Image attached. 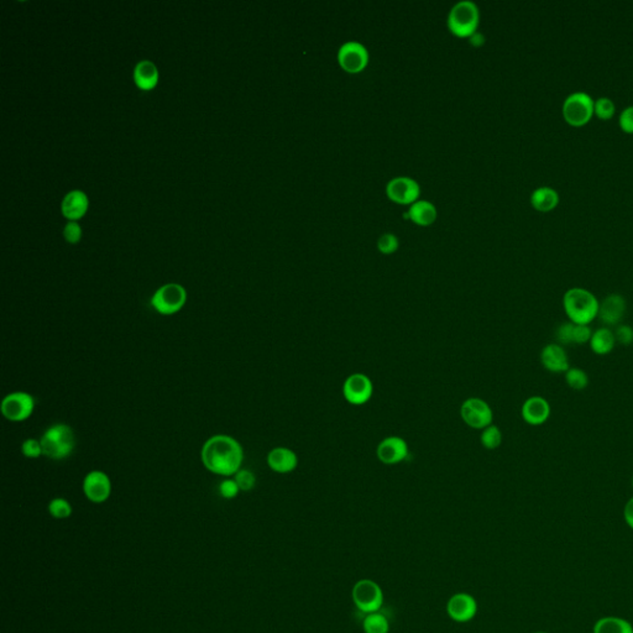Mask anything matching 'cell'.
Listing matches in <instances>:
<instances>
[{"mask_svg":"<svg viewBox=\"0 0 633 633\" xmlns=\"http://www.w3.org/2000/svg\"><path fill=\"white\" fill-rule=\"evenodd\" d=\"M243 459V448L232 437H212L202 448V461L206 469L222 477L235 475L242 468Z\"/></svg>","mask_w":633,"mask_h":633,"instance_id":"6da1fadb","label":"cell"},{"mask_svg":"<svg viewBox=\"0 0 633 633\" xmlns=\"http://www.w3.org/2000/svg\"><path fill=\"white\" fill-rule=\"evenodd\" d=\"M598 297L583 287H572L563 296V308L568 320L577 325H590L598 320Z\"/></svg>","mask_w":633,"mask_h":633,"instance_id":"7a4b0ae2","label":"cell"},{"mask_svg":"<svg viewBox=\"0 0 633 633\" xmlns=\"http://www.w3.org/2000/svg\"><path fill=\"white\" fill-rule=\"evenodd\" d=\"M42 456L54 460H61L68 456L76 446V436L71 427L58 423L51 426L41 437Z\"/></svg>","mask_w":633,"mask_h":633,"instance_id":"3957f363","label":"cell"},{"mask_svg":"<svg viewBox=\"0 0 633 633\" xmlns=\"http://www.w3.org/2000/svg\"><path fill=\"white\" fill-rule=\"evenodd\" d=\"M448 27L454 35L470 37L477 32L480 23V11L472 0H460L451 6L448 14Z\"/></svg>","mask_w":633,"mask_h":633,"instance_id":"277c9868","label":"cell"},{"mask_svg":"<svg viewBox=\"0 0 633 633\" xmlns=\"http://www.w3.org/2000/svg\"><path fill=\"white\" fill-rule=\"evenodd\" d=\"M562 113L569 125L584 127L593 118L594 99L585 92H574L563 103Z\"/></svg>","mask_w":633,"mask_h":633,"instance_id":"5b68a950","label":"cell"},{"mask_svg":"<svg viewBox=\"0 0 633 633\" xmlns=\"http://www.w3.org/2000/svg\"><path fill=\"white\" fill-rule=\"evenodd\" d=\"M187 301V292L178 284H165L157 289L151 299L152 308L163 315H173L183 308Z\"/></svg>","mask_w":633,"mask_h":633,"instance_id":"8992f818","label":"cell"},{"mask_svg":"<svg viewBox=\"0 0 633 633\" xmlns=\"http://www.w3.org/2000/svg\"><path fill=\"white\" fill-rule=\"evenodd\" d=\"M460 417L466 426L482 431L492 425L494 410L487 401L480 397H470L461 403Z\"/></svg>","mask_w":633,"mask_h":633,"instance_id":"52a82bcc","label":"cell"},{"mask_svg":"<svg viewBox=\"0 0 633 633\" xmlns=\"http://www.w3.org/2000/svg\"><path fill=\"white\" fill-rule=\"evenodd\" d=\"M341 392L350 405L364 406L372 399L374 384L369 376L354 372L345 379Z\"/></svg>","mask_w":633,"mask_h":633,"instance_id":"ba28073f","label":"cell"},{"mask_svg":"<svg viewBox=\"0 0 633 633\" xmlns=\"http://www.w3.org/2000/svg\"><path fill=\"white\" fill-rule=\"evenodd\" d=\"M369 51L359 41H345L338 51V62L344 71L358 73L369 63Z\"/></svg>","mask_w":633,"mask_h":633,"instance_id":"9c48e42d","label":"cell"},{"mask_svg":"<svg viewBox=\"0 0 633 633\" xmlns=\"http://www.w3.org/2000/svg\"><path fill=\"white\" fill-rule=\"evenodd\" d=\"M35 410V399L27 392H13L1 402V413L11 422L27 420Z\"/></svg>","mask_w":633,"mask_h":633,"instance_id":"30bf717a","label":"cell"},{"mask_svg":"<svg viewBox=\"0 0 633 633\" xmlns=\"http://www.w3.org/2000/svg\"><path fill=\"white\" fill-rule=\"evenodd\" d=\"M627 313V302L622 294H610L600 302L598 320L603 327L615 328L623 323Z\"/></svg>","mask_w":633,"mask_h":633,"instance_id":"8fae6325","label":"cell"},{"mask_svg":"<svg viewBox=\"0 0 633 633\" xmlns=\"http://www.w3.org/2000/svg\"><path fill=\"white\" fill-rule=\"evenodd\" d=\"M386 194L394 202L412 204L420 198V183L417 182L415 178L407 176L394 177L386 184Z\"/></svg>","mask_w":633,"mask_h":633,"instance_id":"7c38bea8","label":"cell"},{"mask_svg":"<svg viewBox=\"0 0 633 633\" xmlns=\"http://www.w3.org/2000/svg\"><path fill=\"white\" fill-rule=\"evenodd\" d=\"M410 454L408 443L399 436L386 437L376 448V456L385 465H397Z\"/></svg>","mask_w":633,"mask_h":633,"instance_id":"4fadbf2b","label":"cell"},{"mask_svg":"<svg viewBox=\"0 0 633 633\" xmlns=\"http://www.w3.org/2000/svg\"><path fill=\"white\" fill-rule=\"evenodd\" d=\"M353 600L360 611L375 613L382 603V591L377 584L371 580H361L353 589Z\"/></svg>","mask_w":633,"mask_h":633,"instance_id":"5bb4252c","label":"cell"},{"mask_svg":"<svg viewBox=\"0 0 633 633\" xmlns=\"http://www.w3.org/2000/svg\"><path fill=\"white\" fill-rule=\"evenodd\" d=\"M83 491L87 499L94 503L107 501L112 494V482L106 472L93 470L83 480Z\"/></svg>","mask_w":633,"mask_h":633,"instance_id":"9a60e30c","label":"cell"},{"mask_svg":"<svg viewBox=\"0 0 633 633\" xmlns=\"http://www.w3.org/2000/svg\"><path fill=\"white\" fill-rule=\"evenodd\" d=\"M539 360L543 368L552 374L564 375L570 369V361L565 346L557 341L544 345V348L541 350Z\"/></svg>","mask_w":633,"mask_h":633,"instance_id":"2e32d148","label":"cell"},{"mask_svg":"<svg viewBox=\"0 0 633 633\" xmlns=\"http://www.w3.org/2000/svg\"><path fill=\"white\" fill-rule=\"evenodd\" d=\"M551 413H552L551 403L543 396L528 397L521 407L522 420L529 426H542L549 420Z\"/></svg>","mask_w":633,"mask_h":633,"instance_id":"e0dca14e","label":"cell"},{"mask_svg":"<svg viewBox=\"0 0 633 633\" xmlns=\"http://www.w3.org/2000/svg\"><path fill=\"white\" fill-rule=\"evenodd\" d=\"M593 334L590 325H577L570 320L563 322L556 330L557 343L563 346L589 344Z\"/></svg>","mask_w":633,"mask_h":633,"instance_id":"ac0fdd59","label":"cell"},{"mask_svg":"<svg viewBox=\"0 0 633 633\" xmlns=\"http://www.w3.org/2000/svg\"><path fill=\"white\" fill-rule=\"evenodd\" d=\"M268 465L277 474H289L299 466V456L289 448L277 446L268 454Z\"/></svg>","mask_w":633,"mask_h":633,"instance_id":"d6986e66","label":"cell"},{"mask_svg":"<svg viewBox=\"0 0 633 633\" xmlns=\"http://www.w3.org/2000/svg\"><path fill=\"white\" fill-rule=\"evenodd\" d=\"M477 603L468 594H456L448 603V613L458 622H466L475 616Z\"/></svg>","mask_w":633,"mask_h":633,"instance_id":"ffe728a7","label":"cell"},{"mask_svg":"<svg viewBox=\"0 0 633 633\" xmlns=\"http://www.w3.org/2000/svg\"><path fill=\"white\" fill-rule=\"evenodd\" d=\"M616 345L618 343L613 334V330L608 327H600L598 330H593V334L589 341V346L594 354L600 356L611 354Z\"/></svg>","mask_w":633,"mask_h":633,"instance_id":"44dd1931","label":"cell"},{"mask_svg":"<svg viewBox=\"0 0 633 633\" xmlns=\"http://www.w3.org/2000/svg\"><path fill=\"white\" fill-rule=\"evenodd\" d=\"M437 208L433 203L426 199H418L415 203L410 204V207L407 211L406 217L410 218L412 222H415L418 225L427 227L434 223L437 219Z\"/></svg>","mask_w":633,"mask_h":633,"instance_id":"7402d4cb","label":"cell"},{"mask_svg":"<svg viewBox=\"0 0 633 633\" xmlns=\"http://www.w3.org/2000/svg\"><path fill=\"white\" fill-rule=\"evenodd\" d=\"M62 213L71 220L81 218L88 208V198L82 191H72L62 202Z\"/></svg>","mask_w":633,"mask_h":633,"instance_id":"603a6c76","label":"cell"},{"mask_svg":"<svg viewBox=\"0 0 633 633\" xmlns=\"http://www.w3.org/2000/svg\"><path fill=\"white\" fill-rule=\"evenodd\" d=\"M531 204L538 212L547 213L557 208L559 204V194L552 187L544 186L537 188L531 194Z\"/></svg>","mask_w":633,"mask_h":633,"instance_id":"cb8c5ba5","label":"cell"},{"mask_svg":"<svg viewBox=\"0 0 633 633\" xmlns=\"http://www.w3.org/2000/svg\"><path fill=\"white\" fill-rule=\"evenodd\" d=\"M134 80L137 86L142 91H150L155 88L158 82L156 66L151 61L139 62L134 71Z\"/></svg>","mask_w":633,"mask_h":633,"instance_id":"d4e9b609","label":"cell"},{"mask_svg":"<svg viewBox=\"0 0 633 633\" xmlns=\"http://www.w3.org/2000/svg\"><path fill=\"white\" fill-rule=\"evenodd\" d=\"M593 633H633V623L618 616H603L594 623Z\"/></svg>","mask_w":633,"mask_h":633,"instance_id":"484cf974","label":"cell"},{"mask_svg":"<svg viewBox=\"0 0 633 633\" xmlns=\"http://www.w3.org/2000/svg\"><path fill=\"white\" fill-rule=\"evenodd\" d=\"M564 379L567 385L574 391L585 390L590 382L588 372L577 366H570V369L564 374Z\"/></svg>","mask_w":633,"mask_h":633,"instance_id":"4316f807","label":"cell"},{"mask_svg":"<svg viewBox=\"0 0 633 633\" xmlns=\"http://www.w3.org/2000/svg\"><path fill=\"white\" fill-rule=\"evenodd\" d=\"M502 432L496 425H490L480 433V443L487 451H495L502 444Z\"/></svg>","mask_w":633,"mask_h":633,"instance_id":"83f0119b","label":"cell"},{"mask_svg":"<svg viewBox=\"0 0 633 633\" xmlns=\"http://www.w3.org/2000/svg\"><path fill=\"white\" fill-rule=\"evenodd\" d=\"M364 629L366 633H387L389 621L381 613H370L365 618Z\"/></svg>","mask_w":633,"mask_h":633,"instance_id":"f1b7e54d","label":"cell"},{"mask_svg":"<svg viewBox=\"0 0 633 633\" xmlns=\"http://www.w3.org/2000/svg\"><path fill=\"white\" fill-rule=\"evenodd\" d=\"M616 111L615 103L608 96H600L594 101V114L601 120H610Z\"/></svg>","mask_w":633,"mask_h":633,"instance_id":"f546056e","label":"cell"},{"mask_svg":"<svg viewBox=\"0 0 633 633\" xmlns=\"http://www.w3.org/2000/svg\"><path fill=\"white\" fill-rule=\"evenodd\" d=\"M49 512L51 516L55 517L57 520H63L72 515L71 503L62 497H57L50 502Z\"/></svg>","mask_w":633,"mask_h":633,"instance_id":"4dcf8cb0","label":"cell"},{"mask_svg":"<svg viewBox=\"0 0 633 633\" xmlns=\"http://www.w3.org/2000/svg\"><path fill=\"white\" fill-rule=\"evenodd\" d=\"M399 246H400V240L396 234H382L380 238L377 239V249L380 253H385V255L395 253Z\"/></svg>","mask_w":633,"mask_h":633,"instance_id":"1f68e13d","label":"cell"},{"mask_svg":"<svg viewBox=\"0 0 633 633\" xmlns=\"http://www.w3.org/2000/svg\"><path fill=\"white\" fill-rule=\"evenodd\" d=\"M613 334L616 338V343L622 346H629L633 344V327L626 323L615 327Z\"/></svg>","mask_w":633,"mask_h":633,"instance_id":"d6a6232c","label":"cell"},{"mask_svg":"<svg viewBox=\"0 0 633 633\" xmlns=\"http://www.w3.org/2000/svg\"><path fill=\"white\" fill-rule=\"evenodd\" d=\"M234 480L237 482L239 489H240L242 491H250V490H253L255 484H256V477H255V475H253L251 471L246 470V469H240V470L235 474V479H234Z\"/></svg>","mask_w":633,"mask_h":633,"instance_id":"836d02e7","label":"cell"},{"mask_svg":"<svg viewBox=\"0 0 633 633\" xmlns=\"http://www.w3.org/2000/svg\"><path fill=\"white\" fill-rule=\"evenodd\" d=\"M21 451H23V454H24L26 458H39V456H42L41 441H37V439H34V438L26 439V441L23 443V446H21Z\"/></svg>","mask_w":633,"mask_h":633,"instance_id":"e575fe53","label":"cell"},{"mask_svg":"<svg viewBox=\"0 0 633 633\" xmlns=\"http://www.w3.org/2000/svg\"><path fill=\"white\" fill-rule=\"evenodd\" d=\"M618 124L623 132L633 134V106L623 109L618 118Z\"/></svg>","mask_w":633,"mask_h":633,"instance_id":"d590c367","label":"cell"},{"mask_svg":"<svg viewBox=\"0 0 633 633\" xmlns=\"http://www.w3.org/2000/svg\"><path fill=\"white\" fill-rule=\"evenodd\" d=\"M239 491H240V489H239L238 484H237L235 480H232V479H227V480L220 482V485H219L220 495L224 499H228V500L237 496Z\"/></svg>","mask_w":633,"mask_h":633,"instance_id":"8d00e7d4","label":"cell"},{"mask_svg":"<svg viewBox=\"0 0 633 633\" xmlns=\"http://www.w3.org/2000/svg\"><path fill=\"white\" fill-rule=\"evenodd\" d=\"M63 234H65V238L68 243H78L81 240L82 229L76 222H71L65 227Z\"/></svg>","mask_w":633,"mask_h":633,"instance_id":"74e56055","label":"cell"},{"mask_svg":"<svg viewBox=\"0 0 633 633\" xmlns=\"http://www.w3.org/2000/svg\"><path fill=\"white\" fill-rule=\"evenodd\" d=\"M623 520L633 531V497H631L623 507Z\"/></svg>","mask_w":633,"mask_h":633,"instance_id":"f35d334b","label":"cell"},{"mask_svg":"<svg viewBox=\"0 0 633 633\" xmlns=\"http://www.w3.org/2000/svg\"><path fill=\"white\" fill-rule=\"evenodd\" d=\"M470 42L472 45L480 46L485 42V37L482 34H479V32H474L472 35L470 36Z\"/></svg>","mask_w":633,"mask_h":633,"instance_id":"ab89813d","label":"cell"},{"mask_svg":"<svg viewBox=\"0 0 633 633\" xmlns=\"http://www.w3.org/2000/svg\"><path fill=\"white\" fill-rule=\"evenodd\" d=\"M533 633H548V632H544V631H537V632H533Z\"/></svg>","mask_w":633,"mask_h":633,"instance_id":"60d3db41","label":"cell"},{"mask_svg":"<svg viewBox=\"0 0 633 633\" xmlns=\"http://www.w3.org/2000/svg\"><path fill=\"white\" fill-rule=\"evenodd\" d=\"M632 489H633V477H632Z\"/></svg>","mask_w":633,"mask_h":633,"instance_id":"b9f144b4","label":"cell"}]
</instances>
